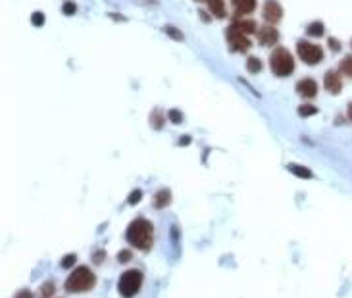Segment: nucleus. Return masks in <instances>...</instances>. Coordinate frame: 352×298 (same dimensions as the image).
<instances>
[{
	"mask_svg": "<svg viewBox=\"0 0 352 298\" xmlns=\"http://www.w3.org/2000/svg\"><path fill=\"white\" fill-rule=\"evenodd\" d=\"M297 90H299L300 96H304V98H314L317 94V85L314 79L306 77V79H300L299 83H297Z\"/></svg>",
	"mask_w": 352,
	"mask_h": 298,
	"instance_id": "8",
	"label": "nucleus"
},
{
	"mask_svg": "<svg viewBox=\"0 0 352 298\" xmlns=\"http://www.w3.org/2000/svg\"><path fill=\"white\" fill-rule=\"evenodd\" d=\"M323 83H325V88H327L331 94H339V92H341L343 83H341V75H339L337 71H327L325 77H323Z\"/></svg>",
	"mask_w": 352,
	"mask_h": 298,
	"instance_id": "10",
	"label": "nucleus"
},
{
	"mask_svg": "<svg viewBox=\"0 0 352 298\" xmlns=\"http://www.w3.org/2000/svg\"><path fill=\"white\" fill-rule=\"evenodd\" d=\"M170 202H172V193H170V189H162V191H158L156 196H154V206H156V208H166Z\"/></svg>",
	"mask_w": 352,
	"mask_h": 298,
	"instance_id": "13",
	"label": "nucleus"
},
{
	"mask_svg": "<svg viewBox=\"0 0 352 298\" xmlns=\"http://www.w3.org/2000/svg\"><path fill=\"white\" fill-rule=\"evenodd\" d=\"M349 118L352 120V102H351V106H349Z\"/></svg>",
	"mask_w": 352,
	"mask_h": 298,
	"instance_id": "33",
	"label": "nucleus"
},
{
	"mask_svg": "<svg viewBox=\"0 0 352 298\" xmlns=\"http://www.w3.org/2000/svg\"><path fill=\"white\" fill-rule=\"evenodd\" d=\"M62 10H64V14H66V16H71V14H75L77 6H75L73 2H66V4L62 6Z\"/></svg>",
	"mask_w": 352,
	"mask_h": 298,
	"instance_id": "25",
	"label": "nucleus"
},
{
	"mask_svg": "<svg viewBox=\"0 0 352 298\" xmlns=\"http://www.w3.org/2000/svg\"><path fill=\"white\" fill-rule=\"evenodd\" d=\"M170 120H172L174 123H181L183 122V116H181L179 110H170Z\"/></svg>",
	"mask_w": 352,
	"mask_h": 298,
	"instance_id": "27",
	"label": "nucleus"
},
{
	"mask_svg": "<svg viewBox=\"0 0 352 298\" xmlns=\"http://www.w3.org/2000/svg\"><path fill=\"white\" fill-rule=\"evenodd\" d=\"M227 41H229V44H231V48H233V50H237V52H245V50H248V46H250L247 35L239 33V31H237V29H233V27H229Z\"/></svg>",
	"mask_w": 352,
	"mask_h": 298,
	"instance_id": "6",
	"label": "nucleus"
},
{
	"mask_svg": "<svg viewBox=\"0 0 352 298\" xmlns=\"http://www.w3.org/2000/svg\"><path fill=\"white\" fill-rule=\"evenodd\" d=\"M166 33H168V35L172 37V39H177V41H183V33H181L179 29H176L174 25H168V27H166Z\"/></svg>",
	"mask_w": 352,
	"mask_h": 298,
	"instance_id": "22",
	"label": "nucleus"
},
{
	"mask_svg": "<svg viewBox=\"0 0 352 298\" xmlns=\"http://www.w3.org/2000/svg\"><path fill=\"white\" fill-rule=\"evenodd\" d=\"M14 298H33V293H31V291H27V289H23V291H19Z\"/></svg>",
	"mask_w": 352,
	"mask_h": 298,
	"instance_id": "29",
	"label": "nucleus"
},
{
	"mask_svg": "<svg viewBox=\"0 0 352 298\" xmlns=\"http://www.w3.org/2000/svg\"><path fill=\"white\" fill-rule=\"evenodd\" d=\"M289 171H291L293 175L302 177V179H312V177H314V173H312L308 168H304V166H297V164H289Z\"/></svg>",
	"mask_w": 352,
	"mask_h": 298,
	"instance_id": "14",
	"label": "nucleus"
},
{
	"mask_svg": "<svg viewBox=\"0 0 352 298\" xmlns=\"http://www.w3.org/2000/svg\"><path fill=\"white\" fill-rule=\"evenodd\" d=\"M247 70L250 73H258V71L262 70V62H260V58H256V56H250L247 60Z\"/></svg>",
	"mask_w": 352,
	"mask_h": 298,
	"instance_id": "17",
	"label": "nucleus"
},
{
	"mask_svg": "<svg viewBox=\"0 0 352 298\" xmlns=\"http://www.w3.org/2000/svg\"><path fill=\"white\" fill-rule=\"evenodd\" d=\"M141 196H142V193H141V191H139V189H135V191H133V193L129 194V198H127V202H129V204H131V206H133V204H137V202H139V200H141Z\"/></svg>",
	"mask_w": 352,
	"mask_h": 298,
	"instance_id": "23",
	"label": "nucleus"
},
{
	"mask_svg": "<svg viewBox=\"0 0 352 298\" xmlns=\"http://www.w3.org/2000/svg\"><path fill=\"white\" fill-rule=\"evenodd\" d=\"M231 4L237 16H247L256 8V0H231Z\"/></svg>",
	"mask_w": 352,
	"mask_h": 298,
	"instance_id": "11",
	"label": "nucleus"
},
{
	"mask_svg": "<svg viewBox=\"0 0 352 298\" xmlns=\"http://www.w3.org/2000/svg\"><path fill=\"white\" fill-rule=\"evenodd\" d=\"M299 114L302 116V118H308V116H314V114H317V108L312 104H302L299 108Z\"/></svg>",
	"mask_w": 352,
	"mask_h": 298,
	"instance_id": "20",
	"label": "nucleus"
},
{
	"mask_svg": "<svg viewBox=\"0 0 352 298\" xmlns=\"http://www.w3.org/2000/svg\"><path fill=\"white\" fill-rule=\"evenodd\" d=\"M231 27L237 29L239 33H243V35H248V33H254V31H256V23H254V19H237Z\"/></svg>",
	"mask_w": 352,
	"mask_h": 298,
	"instance_id": "12",
	"label": "nucleus"
},
{
	"mask_svg": "<svg viewBox=\"0 0 352 298\" xmlns=\"http://www.w3.org/2000/svg\"><path fill=\"white\" fill-rule=\"evenodd\" d=\"M308 35H312V37H321L323 35V23L321 21H314V23H310L308 25Z\"/></svg>",
	"mask_w": 352,
	"mask_h": 298,
	"instance_id": "18",
	"label": "nucleus"
},
{
	"mask_svg": "<svg viewBox=\"0 0 352 298\" xmlns=\"http://www.w3.org/2000/svg\"><path fill=\"white\" fill-rule=\"evenodd\" d=\"M329 44H331V48H333L335 52L341 48V44H339V41H337V39H329Z\"/></svg>",
	"mask_w": 352,
	"mask_h": 298,
	"instance_id": "31",
	"label": "nucleus"
},
{
	"mask_svg": "<svg viewBox=\"0 0 352 298\" xmlns=\"http://www.w3.org/2000/svg\"><path fill=\"white\" fill-rule=\"evenodd\" d=\"M269 66H271V70L277 77H287V75H291L295 71V60H293V56L287 48L279 46L269 56Z\"/></svg>",
	"mask_w": 352,
	"mask_h": 298,
	"instance_id": "3",
	"label": "nucleus"
},
{
	"mask_svg": "<svg viewBox=\"0 0 352 298\" xmlns=\"http://www.w3.org/2000/svg\"><path fill=\"white\" fill-rule=\"evenodd\" d=\"M94 273L85 267V265H81V267H77V269H73V273H71L68 281H66V291L68 293H87L90 291L92 287H94Z\"/></svg>",
	"mask_w": 352,
	"mask_h": 298,
	"instance_id": "2",
	"label": "nucleus"
},
{
	"mask_svg": "<svg viewBox=\"0 0 352 298\" xmlns=\"http://www.w3.org/2000/svg\"><path fill=\"white\" fill-rule=\"evenodd\" d=\"M150 123H152V127H154V129H162V125H164V116H162V112H160V110H154V112H152V116H150Z\"/></svg>",
	"mask_w": 352,
	"mask_h": 298,
	"instance_id": "19",
	"label": "nucleus"
},
{
	"mask_svg": "<svg viewBox=\"0 0 352 298\" xmlns=\"http://www.w3.org/2000/svg\"><path fill=\"white\" fill-rule=\"evenodd\" d=\"M92 260H94L96 263H100L102 260H104V252H96V254L92 256Z\"/></svg>",
	"mask_w": 352,
	"mask_h": 298,
	"instance_id": "30",
	"label": "nucleus"
},
{
	"mask_svg": "<svg viewBox=\"0 0 352 298\" xmlns=\"http://www.w3.org/2000/svg\"><path fill=\"white\" fill-rule=\"evenodd\" d=\"M127 241L135 248L139 250H148L152 246V235H154V229H152V223L144 217H137L129 223L127 227Z\"/></svg>",
	"mask_w": 352,
	"mask_h": 298,
	"instance_id": "1",
	"label": "nucleus"
},
{
	"mask_svg": "<svg viewBox=\"0 0 352 298\" xmlns=\"http://www.w3.org/2000/svg\"><path fill=\"white\" fill-rule=\"evenodd\" d=\"M208 6H210V12H214L216 18H223L225 16V4H223V0H208Z\"/></svg>",
	"mask_w": 352,
	"mask_h": 298,
	"instance_id": "15",
	"label": "nucleus"
},
{
	"mask_svg": "<svg viewBox=\"0 0 352 298\" xmlns=\"http://www.w3.org/2000/svg\"><path fill=\"white\" fill-rule=\"evenodd\" d=\"M75 254H68V256H64V260H62V267H71L73 263H75Z\"/></svg>",
	"mask_w": 352,
	"mask_h": 298,
	"instance_id": "26",
	"label": "nucleus"
},
{
	"mask_svg": "<svg viewBox=\"0 0 352 298\" xmlns=\"http://www.w3.org/2000/svg\"><path fill=\"white\" fill-rule=\"evenodd\" d=\"M54 289H56V287H54V283H50V281H48V283H44V285L41 287V298H48L50 295H54Z\"/></svg>",
	"mask_w": 352,
	"mask_h": 298,
	"instance_id": "21",
	"label": "nucleus"
},
{
	"mask_svg": "<svg viewBox=\"0 0 352 298\" xmlns=\"http://www.w3.org/2000/svg\"><path fill=\"white\" fill-rule=\"evenodd\" d=\"M131 258H133V254H131L129 250H122V252L118 254V262H120V263H127L129 260H131Z\"/></svg>",
	"mask_w": 352,
	"mask_h": 298,
	"instance_id": "24",
	"label": "nucleus"
},
{
	"mask_svg": "<svg viewBox=\"0 0 352 298\" xmlns=\"http://www.w3.org/2000/svg\"><path fill=\"white\" fill-rule=\"evenodd\" d=\"M339 70L341 73H345L347 77H352V56H345L339 64Z\"/></svg>",
	"mask_w": 352,
	"mask_h": 298,
	"instance_id": "16",
	"label": "nucleus"
},
{
	"mask_svg": "<svg viewBox=\"0 0 352 298\" xmlns=\"http://www.w3.org/2000/svg\"><path fill=\"white\" fill-rule=\"evenodd\" d=\"M31 21H33L35 25H43V23H44V16H43L41 12H35L33 18H31Z\"/></svg>",
	"mask_w": 352,
	"mask_h": 298,
	"instance_id": "28",
	"label": "nucleus"
},
{
	"mask_svg": "<svg viewBox=\"0 0 352 298\" xmlns=\"http://www.w3.org/2000/svg\"><path fill=\"white\" fill-rule=\"evenodd\" d=\"M196 2H202V0H196Z\"/></svg>",
	"mask_w": 352,
	"mask_h": 298,
	"instance_id": "34",
	"label": "nucleus"
},
{
	"mask_svg": "<svg viewBox=\"0 0 352 298\" xmlns=\"http://www.w3.org/2000/svg\"><path fill=\"white\" fill-rule=\"evenodd\" d=\"M297 50H299V56L302 58V62L308 64V66H316V64H319L323 60V50L317 44H314V43L299 41Z\"/></svg>",
	"mask_w": 352,
	"mask_h": 298,
	"instance_id": "5",
	"label": "nucleus"
},
{
	"mask_svg": "<svg viewBox=\"0 0 352 298\" xmlns=\"http://www.w3.org/2000/svg\"><path fill=\"white\" fill-rule=\"evenodd\" d=\"M258 39H260V44L269 46V44L279 43V33H277V29H275V27L265 25V27H262V29L258 31Z\"/></svg>",
	"mask_w": 352,
	"mask_h": 298,
	"instance_id": "9",
	"label": "nucleus"
},
{
	"mask_svg": "<svg viewBox=\"0 0 352 298\" xmlns=\"http://www.w3.org/2000/svg\"><path fill=\"white\" fill-rule=\"evenodd\" d=\"M142 285V273L139 269H129L125 271L124 275L120 277L118 283V291L124 298H133L139 291H141Z\"/></svg>",
	"mask_w": 352,
	"mask_h": 298,
	"instance_id": "4",
	"label": "nucleus"
},
{
	"mask_svg": "<svg viewBox=\"0 0 352 298\" xmlns=\"http://www.w3.org/2000/svg\"><path fill=\"white\" fill-rule=\"evenodd\" d=\"M283 18V8L277 0H265L264 4V19L267 23H277Z\"/></svg>",
	"mask_w": 352,
	"mask_h": 298,
	"instance_id": "7",
	"label": "nucleus"
},
{
	"mask_svg": "<svg viewBox=\"0 0 352 298\" xmlns=\"http://www.w3.org/2000/svg\"><path fill=\"white\" fill-rule=\"evenodd\" d=\"M187 142H191V137H183V139L179 140V144H187Z\"/></svg>",
	"mask_w": 352,
	"mask_h": 298,
	"instance_id": "32",
	"label": "nucleus"
}]
</instances>
